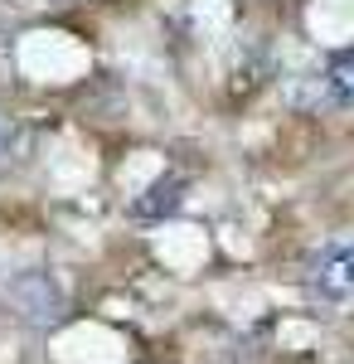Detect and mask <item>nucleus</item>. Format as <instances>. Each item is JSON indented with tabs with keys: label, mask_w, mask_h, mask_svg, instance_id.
I'll return each mask as SVG.
<instances>
[{
	"label": "nucleus",
	"mask_w": 354,
	"mask_h": 364,
	"mask_svg": "<svg viewBox=\"0 0 354 364\" xmlns=\"http://www.w3.org/2000/svg\"><path fill=\"white\" fill-rule=\"evenodd\" d=\"M311 287H316V296H326V301H350L354 296V238L330 243V248L316 252V262H311Z\"/></svg>",
	"instance_id": "f257e3e1"
},
{
	"label": "nucleus",
	"mask_w": 354,
	"mask_h": 364,
	"mask_svg": "<svg viewBox=\"0 0 354 364\" xmlns=\"http://www.w3.org/2000/svg\"><path fill=\"white\" fill-rule=\"evenodd\" d=\"M10 296L20 301V311H25L29 321H54L58 316V287L44 272H25V277L10 287Z\"/></svg>",
	"instance_id": "f03ea898"
},
{
	"label": "nucleus",
	"mask_w": 354,
	"mask_h": 364,
	"mask_svg": "<svg viewBox=\"0 0 354 364\" xmlns=\"http://www.w3.org/2000/svg\"><path fill=\"white\" fill-rule=\"evenodd\" d=\"M180 204H185V180H180V175H161V180L132 204V214H136V219H165V214H175Z\"/></svg>",
	"instance_id": "7ed1b4c3"
},
{
	"label": "nucleus",
	"mask_w": 354,
	"mask_h": 364,
	"mask_svg": "<svg viewBox=\"0 0 354 364\" xmlns=\"http://www.w3.org/2000/svg\"><path fill=\"white\" fill-rule=\"evenodd\" d=\"M326 83H330V92H335V102L354 107V49H345V54H335V58H330Z\"/></svg>",
	"instance_id": "20e7f679"
},
{
	"label": "nucleus",
	"mask_w": 354,
	"mask_h": 364,
	"mask_svg": "<svg viewBox=\"0 0 354 364\" xmlns=\"http://www.w3.org/2000/svg\"><path fill=\"white\" fill-rule=\"evenodd\" d=\"M5 146H10V132H5V117H0V156H5Z\"/></svg>",
	"instance_id": "39448f33"
}]
</instances>
